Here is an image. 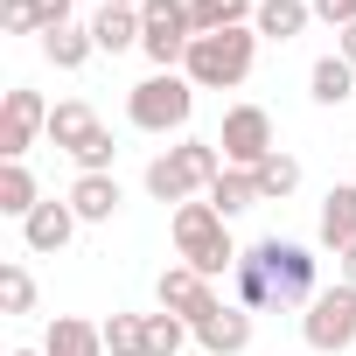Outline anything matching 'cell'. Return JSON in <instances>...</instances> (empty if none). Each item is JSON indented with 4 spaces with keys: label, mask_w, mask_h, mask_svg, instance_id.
I'll return each mask as SVG.
<instances>
[{
    "label": "cell",
    "mask_w": 356,
    "mask_h": 356,
    "mask_svg": "<svg viewBox=\"0 0 356 356\" xmlns=\"http://www.w3.org/2000/svg\"><path fill=\"white\" fill-rule=\"evenodd\" d=\"M189 112H196V84H189L182 70H154V77H140V84L126 91V119H133L140 133H182Z\"/></svg>",
    "instance_id": "4"
},
{
    "label": "cell",
    "mask_w": 356,
    "mask_h": 356,
    "mask_svg": "<svg viewBox=\"0 0 356 356\" xmlns=\"http://www.w3.org/2000/svg\"><path fill=\"white\" fill-rule=\"evenodd\" d=\"M35 307V280H29V266H0V314H29Z\"/></svg>",
    "instance_id": "27"
},
{
    "label": "cell",
    "mask_w": 356,
    "mask_h": 356,
    "mask_svg": "<svg viewBox=\"0 0 356 356\" xmlns=\"http://www.w3.org/2000/svg\"><path fill=\"white\" fill-rule=\"evenodd\" d=\"M22 238H29V252H42V259H49V252H63V245L77 238V210H70V203H56V196H42V203H35V217L22 224Z\"/></svg>",
    "instance_id": "13"
},
{
    "label": "cell",
    "mask_w": 356,
    "mask_h": 356,
    "mask_svg": "<svg viewBox=\"0 0 356 356\" xmlns=\"http://www.w3.org/2000/svg\"><path fill=\"white\" fill-rule=\"evenodd\" d=\"M307 98H314V105H328V112H342V105L356 98V63H342V56H321V63L307 70Z\"/></svg>",
    "instance_id": "17"
},
{
    "label": "cell",
    "mask_w": 356,
    "mask_h": 356,
    "mask_svg": "<svg viewBox=\"0 0 356 356\" xmlns=\"http://www.w3.org/2000/svg\"><path fill=\"white\" fill-rule=\"evenodd\" d=\"M252 259H259V273H266V286H273V307H307L321 286V259L307 252V245H293V238H259L252 245Z\"/></svg>",
    "instance_id": "5"
},
{
    "label": "cell",
    "mask_w": 356,
    "mask_h": 356,
    "mask_svg": "<svg viewBox=\"0 0 356 356\" xmlns=\"http://www.w3.org/2000/svg\"><path fill=\"white\" fill-rule=\"evenodd\" d=\"M42 56H49L56 70H84V63L98 56V42H91V29H49V35H42Z\"/></svg>",
    "instance_id": "23"
},
{
    "label": "cell",
    "mask_w": 356,
    "mask_h": 356,
    "mask_svg": "<svg viewBox=\"0 0 356 356\" xmlns=\"http://www.w3.org/2000/svg\"><path fill=\"white\" fill-rule=\"evenodd\" d=\"M0 29L8 35H35V8L29 0H0Z\"/></svg>",
    "instance_id": "29"
},
{
    "label": "cell",
    "mask_w": 356,
    "mask_h": 356,
    "mask_svg": "<svg viewBox=\"0 0 356 356\" xmlns=\"http://www.w3.org/2000/svg\"><path fill=\"white\" fill-rule=\"evenodd\" d=\"M35 8V35H49V29H70V0H29Z\"/></svg>",
    "instance_id": "30"
},
{
    "label": "cell",
    "mask_w": 356,
    "mask_h": 356,
    "mask_svg": "<svg viewBox=\"0 0 356 356\" xmlns=\"http://www.w3.org/2000/svg\"><path fill=\"white\" fill-rule=\"evenodd\" d=\"M98 8H140V0H98Z\"/></svg>",
    "instance_id": "34"
},
{
    "label": "cell",
    "mask_w": 356,
    "mask_h": 356,
    "mask_svg": "<svg viewBox=\"0 0 356 356\" xmlns=\"http://www.w3.org/2000/svg\"><path fill=\"white\" fill-rule=\"evenodd\" d=\"M35 203H42V189H35L29 161H0V217L29 224V217H35Z\"/></svg>",
    "instance_id": "19"
},
{
    "label": "cell",
    "mask_w": 356,
    "mask_h": 356,
    "mask_svg": "<svg viewBox=\"0 0 356 356\" xmlns=\"http://www.w3.org/2000/svg\"><path fill=\"white\" fill-rule=\"evenodd\" d=\"M217 147H224V168H259L266 154H280V140H273V112H266V105H231Z\"/></svg>",
    "instance_id": "8"
},
{
    "label": "cell",
    "mask_w": 356,
    "mask_h": 356,
    "mask_svg": "<svg viewBox=\"0 0 356 356\" xmlns=\"http://www.w3.org/2000/svg\"><path fill=\"white\" fill-rule=\"evenodd\" d=\"M70 210H77V224H112L119 217V182H112V175H77V182H70V196H63Z\"/></svg>",
    "instance_id": "14"
},
{
    "label": "cell",
    "mask_w": 356,
    "mask_h": 356,
    "mask_svg": "<svg viewBox=\"0 0 356 356\" xmlns=\"http://www.w3.org/2000/svg\"><path fill=\"white\" fill-rule=\"evenodd\" d=\"M314 22H328V29H349V22H356V0H314Z\"/></svg>",
    "instance_id": "31"
},
{
    "label": "cell",
    "mask_w": 356,
    "mask_h": 356,
    "mask_svg": "<svg viewBox=\"0 0 356 356\" xmlns=\"http://www.w3.org/2000/svg\"><path fill=\"white\" fill-rule=\"evenodd\" d=\"M140 49L154 70H182L189 42H196V15H189V0H140Z\"/></svg>",
    "instance_id": "6"
},
{
    "label": "cell",
    "mask_w": 356,
    "mask_h": 356,
    "mask_svg": "<svg viewBox=\"0 0 356 356\" xmlns=\"http://www.w3.org/2000/svg\"><path fill=\"white\" fill-rule=\"evenodd\" d=\"M154 300H161L168 314H182V321L196 328V321H203V314L217 307V286H210V280H203L196 266H168V273L154 280Z\"/></svg>",
    "instance_id": "10"
},
{
    "label": "cell",
    "mask_w": 356,
    "mask_h": 356,
    "mask_svg": "<svg viewBox=\"0 0 356 356\" xmlns=\"http://www.w3.org/2000/svg\"><path fill=\"white\" fill-rule=\"evenodd\" d=\"M196 342H203V356H238V349H252V307L217 300V307L196 321Z\"/></svg>",
    "instance_id": "11"
},
{
    "label": "cell",
    "mask_w": 356,
    "mask_h": 356,
    "mask_svg": "<svg viewBox=\"0 0 356 356\" xmlns=\"http://www.w3.org/2000/svg\"><path fill=\"white\" fill-rule=\"evenodd\" d=\"M321 245L328 252H349L356 245V182H342V189L321 196Z\"/></svg>",
    "instance_id": "18"
},
{
    "label": "cell",
    "mask_w": 356,
    "mask_h": 356,
    "mask_svg": "<svg viewBox=\"0 0 356 356\" xmlns=\"http://www.w3.org/2000/svg\"><path fill=\"white\" fill-rule=\"evenodd\" d=\"M300 335H307V349L342 356V349L356 342V286H349V280H335L328 293H314V300H307V314H300Z\"/></svg>",
    "instance_id": "7"
},
{
    "label": "cell",
    "mask_w": 356,
    "mask_h": 356,
    "mask_svg": "<svg viewBox=\"0 0 356 356\" xmlns=\"http://www.w3.org/2000/svg\"><path fill=\"white\" fill-rule=\"evenodd\" d=\"M196 356H203V349H196Z\"/></svg>",
    "instance_id": "36"
},
{
    "label": "cell",
    "mask_w": 356,
    "mask_h": 356,
    "mask_svg": "<svg viewBox=\"0 0 356 356\" xmlns=\"http://www.w3.org/2000/svg\"><path fill=\"white\" fill-rule=\"evenodd\" d=\"M168 238H175V259H182V266H196L210 286H217L224 273H238V259H245V252L231 245V231H224V217H217V203H210V196L175 210Z\"/></svg>",
    "instance_id": "2"
},
{
    "label": "cell",
    "mask_w": 356,
    "mask_h": 356,
    "mask_svg": "<svg viewBox=\"0 0 356 356\" xmlns=\"http://www.w3.org/2000/svg\"><path fill=\"white\" fill-rule=\"evenodd\" d=\"M105 328V356H147V314H112Z\"/></svg>",
    "instance_id": "25"
},
{
    "label": "cell",
    "mask_w": 356,
    "mask_h": 356,
    "mask_svg": "<svg viewBox=\"0 0 356 356\" xmlns=\"http://www.w3.org/2000/svg\"><path fill=\"white\" fill-rule=\"evenodd\" d=\"M252 175H259V203H286V196L300 189V161H293V154H266Z\"/></svg>",
    "instance_id": "24"
},
{
    "label": "cell",
    "mask_w": 356,
    "mask_h": 356,
    "mask_svg": "<svg viewBox=\"0 0 356 356\" xmlns=\"http://www.w3.org/2000/svg\"><path fill=\"white\" fill-rule=\"evenodd\" d=\"M35 133H49V105H42V91L15 84L0 98V161H22L35 147Z\"/></svg>",
    "instance_id": "9"
},
{
    "label": "cell",
    "mask_w": 356,
    "mask_h": 356,
    "mask_svg": "<svg viewBox=\"0 0 356 356\" xmlns=\"http://www.w3.org/2000/svg\"><path fill=\"white\" fill-rule=\"evenodd\" d=\"M8 356H42V349H8Z\"/></svg>",
    "instance_id": "35"
},
{
    "label": "cell",
    "mask_w": 356,
    "mask_h": 356,
    "mask_svg": "<svg viewBox=\"0 0 356 356\" xmlns=\"http://www.w3.org/2000/svg\"><path fill=\"white\" fill-rule=\"evenodd\" d=\"M231 286H238V307H273V286H266V273H259V259H252V252L238 259Z\"/></svg>",
    "instance_id": "28"
},
{
    "label": "cell",
    "mask_w": 356,
    "mask_h": 356,
    "mask_svg": "<svg viewBox=\"0 0 356 356\" xmlns=\"http://www.w3.org/2000/svg\"><path fill=\"white\" fill-rule=\"evenodd\" d=\"M42 356H105V328L84 314H56L42 335Z\"/></svg>",
    "instance_id": "15"
},
{
    "label": "cell",
    "mask_w": 356,
    "mask_h": 356,
    "mask_svg": "<svg viewBox=\"0 0 356 356\" xmlns=\"http://www.w3.org/2000/svg\"><path fill=\"white\" fill-rule=\"evenodd\" d=\"M217 175H224V147H217V140H182V147H168V154L147 161V196L182 210V203L210 196Z\"/></svg>",
    "instance_id": "1"
},
{
    "label": "cell",
    "mask_w": 356,
    "mask_h": 356,
    "mask_svg": "<svg viewBox=\"0 0 356 356\" xmlns=\"http://www.w3.org/2000/svg\"><path fill=\"white\" fill-rule=\"evenodd\" d=\"M259 63V29H224V35H196L182 56V77L196 91H238Z\"/></svg>",
    "instance_id": "3"
},
{
    "label": "cell",
    "mask_w": 356,
    "mask_h": 356,
    "mask_svg": "<svg viewBox=\"0 0 356 356\" xmlns=\"http://www.w3.org/2000/svg\"><path fill=\"white\" fill-rule=\"evenodd\" d=\"M140 8H98L91 15V42L105 49V56H119V49H140Z\"/></svg>",
    "instance_id": "20"
},
{
    "label": "cell",
    "mask_w": 356,
    "mask_h": 356,
    "mask_svg": "<svg viewBox=\"0 0 356 356\" xmlns=\"http://www.w3.org/2000/svg\"><path fill=\"white\" fill-rule=\"evenodd\" d=\"M335 56H342V63H356V22H349V29H335Z\"/></svg>",
    "instance_id": "32"
},
{
    "label": "cell",
    "mask_w": 356,
    "mask_h": 356,
    "mask_svg": "<svg viewBox=\"0 0 356 356\" xmlns=\"http://www.w3.org/2000/svg\"><path fill=\"white\" fill-rule=\"evenodd\" d=\"M98 133H105V126H98V112H91L84 98H63V105H49V147H63L70 161H77V154L98 140Z\"/></svg>",
    "instance_id": "12"
},
{
    "label": "cell",
    "mask_w": 356,
    "mask_h": 356,
    "mask_svg": "<svg viewBox=\"0 0 356 356\" xmlns=\"http://www.w3.org/2000/svg\"><path fill=\"white\" fill-rule=\"evenodd\" d=\"M189 15H196V35H224V29H252L259 0H189Z\"/></svg>",
    "instance_id": "22"
},
{
    "label": "cell",
    "mask_w": 356,
    "mask_h": 356,
    "mask_svg": "<svg viewBox=\"0 0 356 356\" xmlns=\"http://www.w3.org/2000/svg\"><path fill=\"white\" fill-rule=\"evenodd\" d=\"M335 259H342V280L356 286V245H349V252H335Z\"/></svg>",
    "instance_id": "33"
},
{
    "label": "cell",
    "mask_w": 356,
    "mask_h": 356,
    "mask_svg": "<svg viewBox=\"0 0 356 356\" xmlns=\"http://www.w3.org/2000/svg\"><path fill=\"white\" fill-rule=\"evenodd\" d=\"M210 203H217V217L231 224V217H245L252 203H259V175L252 168H224L217 182H210Z\"/></svg>",
    "instance_id": "21"
},
{
    "label": "cell",
    "mask_w": 356,
    "mask_h": 356,
    "mask_svg": "<svg viewBox=\"0 0 356 356\" xmlns=\"http://www.w3.org/2000/svg\"><path fill=\"white\" fill-rule=\"evenodd\" d=\"M307 22H314V0H259V15H252L259 42H293Z\"/></svg>",
    "instance_id": "16"
},
{
    "label": "cell",
    "mask_w": 356,
    "mask_h": 356,
    "mask_svg": "<svg viewBox=\"0 0 356 356\" xmlns=\"http://www.w3.org/2000/svg\"><path fill=\"white\" fill-rule=\"evenodd\" d=\"M189 335H196V328H189L182 314H168V307H161V314H147V356H182V342H189Z\"/></svg>",
    "instance_id": "26"
}]
</instances>
